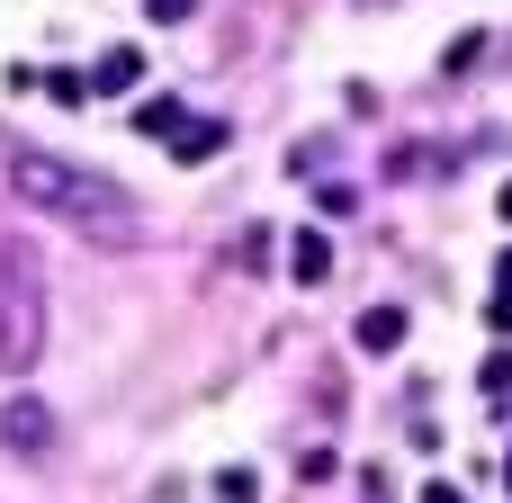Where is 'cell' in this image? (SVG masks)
I'll return each instance as SVG.
<instances>
[{
	"mask_svg": "<svg viewBox=\"0 0 512 503\" xmlns=\"http://www.w3.org/2000/svg\"><path fill=\"white\" fill-rule=\"evenodd\" d=\"M504 486H512V468H504Z\"/></svg>",
	"mask_w": 512,
	"mask_h": 503,
	"instance_id": "17",
	"label": "cell"
},
{
	"mask_svg": "<svg viewBox=\"0 0 512 503\" xmlns=\"http://www.w3.org/2000/svg\"><path fill=\"white\" fill-rule=\"evenodd\" d=\"M45 351V270L27 243H0V369L27 378Z\"/></svg>",
	"mask_w": 512,
	"mask_h": 503,
	"instance_id": "2",
	"label": "cell"
},
{
	"mask_svg": "<svg viewBox=\"0 0 512 503\" xmlns=\"http://www.w3.org/2000/svg\"><path fill=\"white\" fill-rule=\"evenodd\" d=\"M225 135H234L225 117H189V126L171 135V162H207V153H225Z\"/></svg>",
	"mask_w": 512,
	"mask_h": 503,
	"instance_id": "5",
	"label": "cell"
},
{
	"mask_svg": "<svg viewBox=\"0 0 512 503\" xmlns=\"http://www.w3.org/2000/svg\"><path fill=\"white\" fill-rule=\"evenodd\" d=\"M486 324H495V333H512V288H495V306H486Z\"/></svg>",
	"mask_w": 512,
	"mask_h": 503,
	"instance_id": "13",
	"label": "cell"
},
{
	"mask_svg": "<svg viewBox=\"0 0 512 503\" xmlns=\"http://www.w3.org/2000/svg\"><path fill=\"white\" fill-rule=\"evenodd\" d=\"M351 342H360L369 360H387V351H405V306H369V315L351 324Z\"/></svg>",
	"mask_w": 512,
	"mask_h": 503,
	"instance_id": "4",
	"label": "cell"
},
{
	"mask_svg": "<svg viewBox=\"0 0 512 503\" xmlns=\"http://www.w3.org/2000/svg\"><path fill=\"white\" fill-rule=\"evenodd\" d=\"M495 288H512V252H504V270H495Z\"/></svg>",
	"mask_w": 512,
	"mask_h": 503,
	"instance_id": "15",
	"label": "cell"
},
{
	"mask_svg": "<svg viewBox=\"0 0 512 503\" xmlns=\"http://www.w3.org/2000/svg\"><path fill=\"white\" fill-rule=\"evenodd\" d=\"M45 99H63V108H81V99H90V72H45Z\"/></svg>",
	"mask_w": 512,
	"mask_h": 503,
	"instance_id": "10",
	"label": "cell"
},
{
	"mask_svg": "<svg viewBox=\"0 0 512 503\" xmlns=\"http://www.w3.org/2000/svg\"><path fill=\"white\" fill-rule=\"evenodd\" d=\"M135 81H144V54H135V45H108V54L90 63V90H135Z\"/></svg>",
	"mask_w": 512,
	"mask_h": 503,
	"instance_id": "7",
	"label": "cell"
},
{
	"mask_svg": "<svg viewBox=\"0 0 512 503\" xmlns=\"http://www.w3.org/2000/svg\"><path fill=\"white\" fill-rule=\"evenodd\" d=\"M216 495H225V503H252L261 486H252V468H225V477H216Z\"/></svg>",
	"mask_w": 512,
	"mask_h": 503,
	"instance_id": "11",
	"label": "cell"
},
{
	"mask_svg": "<svg viewBox=\"0 0 512 503\" xmlns=\"http://www.w3.org/2000/svg\"><path fill=\"white\" fill-rule=\"evenodd\" d=\"M180 126H189V108H180V99H144V108H135V135H162V144H171Z\"/></svg>",
	"mask_w": 512,
	"mask_h": 503,
	"instance_id": "8",
	"label": "cell"
},
{
	"mask_svg": "<svg viewBox=\"0 0 512 503\" xmlns=\"http://www.w3.org/2000/svg\"><path fill=\"white\" fill-rule=\"evenodd\" d=\"M495 207H504V225H512V180H504V198H495Z\"/></svg>",
	"mask_w": 512,
	"mask_h": 503,
	"instance_id": "16",
	"label": "cell"
},
{
	"mask_svg": "<svg viewBox=\"0 0 512 503\" xmlns=\"http://www.w3.org/2000/svg\"><path fill=\"white\" fill-rule=\"evenodd\" d=\"M477 396H486V405H512V351H495V360L477 369Z\"/></svg>",
	"mask_w": 512,
	"mask_h": 503,
	"instance_id": "9",
	"label": "cell"
},
{
	"mask_svg": "<svg viewBox=\"0 0 512 503\" xmlns=\"http://www.w3.org/2000/svg\"><path fill=\"white\" fill-rule=\"evenodd\" d=\"M423 503H468V495H459V486H441V477H432V486H423Z\"/></svg>",
	"mask_w": 512,
	"mask_h": 503,
	"instance_id": "14",
	"label": "cell"
},
{
	"mask_svg": "<svg viewBox=\"0 0 512 503\" xmlns=\"http://www.w3.org/2000/svg\"><path fill=\"white\" fill-rule=\"evenodd\" d=\"M0 441H9V450H18V459H36V450H45V441H54V414H45V405H36V396H18V405H9V414H0Z\"/></svg>",
	"mask_w": 512,
	"mask_h": 503,
	"instance_id": "3",
	"label": "cell"
},
{
	"mask_svg": "<svg viewBox=\"0 0 512 503\" xmlns=\"http://www.w3.org/2000/svg\"><path fill=\"white\" fill-rule=\"evenodd\" d=\"M189 9H198V0H144V18H153V27H180Z\"/></svg>",
	"mask_w": 512,
	"mask_h": 503,
	"instance_id": "12",
	"label": "cell"
},
{
	"mask_svg": "<svg viewBox=\"0 0 512 503\" xmlns=\"http://www.w3.org/2000/svg\"><path fill=\"white\" fill-rule=\"evenodd\" d=\"M9 189H18L27 207L63 216V225H90V234H126V225H135V198H126L117 180L63 162V153H18V162H9Z\"/></svg>",
	"mask_w": 512,
	"mask_h": 503,
	"instance_id": "1",
	"label": "cell"
},
{
	"mask_svg": "<svg viewBox=\"0 0 512 503\" xmlns=\"http://www.w3.org/2000/svg\"><path fill=\"white\" fill-rule=\"evenodd\" d=\"M288 270H297V288H324V279H333V243L306 225V234L288 243Z\"/></svg>",
	"mask_w": 512,
	"mask_h": 503,
	"instance_id": "6",
	"label": "cell"
}]
</instances>
